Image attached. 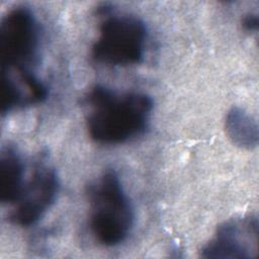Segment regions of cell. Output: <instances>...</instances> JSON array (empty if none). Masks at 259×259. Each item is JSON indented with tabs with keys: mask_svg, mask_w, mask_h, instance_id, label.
I'll list each match as a JSON object with an SVG mask.
<instances>
[{
	"mask_svg": "<svg viewBox=\"0 0 259 259\" xmlns=\"http://www.w3.org/2000/svg\"><path fill=\"white\" fill-rule=\"evenodd\" d=\"M86 103L89 136L103 145L124 143L143 134L153 109V100L145 93L118 94L100 85L89 91Z\"/></svg>",
	"mask_w": 259,
	"mask_h": 259,
	"instance_id": "cell-1",
	"label": "cell"
},
{
	"mask_svg": "<svg viewBox=\"0 0 259 259\" xmlns=\"http://www.w3.org/2000/svg\"><path fill=\"white\" fill-rule=\"evenodd\" d=\"M90 230L95 239L104 246L123 242L134 225V210L118 175L105 171L88 189Z\"/></svg>",
	"mask_w": 259,
	"mask_h": 259,
	"instance_id": "cell-2",
	"label": "cell"
},
{
	"mask_svg": "<svg viewBox=\"0 0 259 259\" xmlns=\"http://www.w3.org/2000/svg\"><path fill=\"white\" fill-rule=\"evenodd\" d=\"M147 40V27L137 16L113 15L104 20L92 47L95 61L112 66L142 62Z\"/></svg>",
	"mask_w": 259,
	"mask_h": 259,
	"instance_id": "cell-3",
	"label": "cell"
},
{
	"mask_svg": "<svg viewBox=\"0 0 259 259\" xmlns=\"http://www.w3.org/2000/svg\"><path fill=\"white\" fill-rule=\"evenodd\" d=\"M38 26L30 9L18 6L3 17L0 24L2 71H27L37 55Z\"/></svg>",
	"mask_w": 259,
	"mask_h": 259,
	"instance_id": "cell-4",
	"label": "cell"
},
{
	"mask_svg": "<svg viewBox=\"0 0 259 259\" xmlns=\"http://www.w3.org/2000/svg\"><path fill=\"white\" fill-rule=\"evenodd\" d=\"M59 187V178L54 168L37 167L15 202L9 221L25 228L36 224L55 202Z\"/></svg>",
	"mask_w": 259,
	"mask_h": 259,
	"instance_id": "cell-5",
	"label": "cell"
},
{
	"mask_svg": "<svg viewBox=\"0 0 259 259\" xmlns=\"http://www.w3.org/2000/svg\"><path fill=\"white\" fill-rule=\"evenodd\" d=\"M258 250V220L246 217L225 222L202 248L203 258H253Z\"/></svg>",
	"mask_w": 259,
	"mask_h": 259,
	"instance_id": "cell-6",
	"label": "cell"
},
{
	"mask_svg": "<svg viewBox=\"0 0 259 259\" xmlns=\"http://www.w3.org/2000/svg\"><path fill=\"white\" fill-rule=\"evenodd\" d=\"M23 164L16 151L8 147L0 157V200L15 203L23 190Z\"/></svg>",
	"mask_w": 259,
	"mask_h": 259,
	"instance_id": "cell-7",
	"label": "cell"
},
{
	"mask_svg": "<svg viewBox=\"0 0 259 259\" xmlns=\"http://www.w3.org/2000/svg\"><path fill=\"white\" fill-rule=\"evenodd\" d=\"M225 127L231 142L246 150L258 145V125L255 119L240 107H233L226 116Z\"/></svg>",
	"mask_w": 259,
	"mask_h": 259,
	"instance_id": "cell-8",
	"label": "cell"
},
{
	"mask_svg": "<svg viewBox=\"0 0 259 259\" xmlns=\"http://www.w3.org/2000/svg\"><path fill=\"white\" fill-rule=\"evenodd\" d=\"M27 104L22 87L8 73L2 72L1 113L4 115L18 105Z\"/></svg>",
	"mask_w": 259,
	"mask_h": 259,
	"instance_id": "cell-9",
	"label": "cell"
},
{
	"mask_svg": "<svg viewBox=\"0 0 259 259\" xmlns=\"http://www.w3.org/2000/svg\"><path fill=\"white\" fill-rule=\"evenodd\" d=\"M244 29L248 31H256L258 29V17L256 14H247L242 19Z\"/></svg>",
	"mask_w": 259,
	"mask_h": 259,
	"instance_id": "cell-10",
	"label": "cell"
}]
</instances>
